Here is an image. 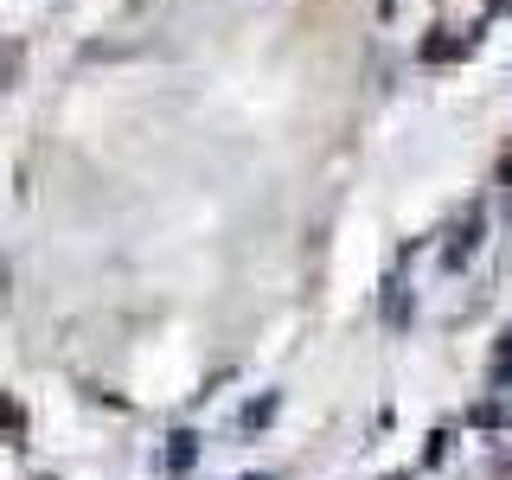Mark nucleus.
I'll list each match as a JSON object with an SVG mask.
<instances>
[{
    "label": "nucleus",
    "mask_w": 512,
    "mask_h": 480,
    "mask_svg": "<svg viewBox=\"0 0 512 480\" xmlns=\"http://www.w3.org/2000/svg\"><path fill=\"white\" fill-rule=\"evenodd\" d=\"M474 244H480V212H474L468 224H461V231H455V237H448V250H442V263H448V269H461V263H468V256H474Z\"/></svg>",
    "instance_id": "f257e3e1"
},
{
    "label": "nucleus",
    "mask_w": 512,
    "mask_h": 480,
    "mask_svg": "<svg viewBox=\"0 0 512 480\" xmlns=\"http://www.w3.org/2000/svg\"><path fill=\"white\" fill-rule=\"evenodd\" d=\"M192 461H199V436H192V429H180V436L167 442V468H173V474H186Z\"/></svg>",
    "instance_id": "f03ea898"
},
{
    "label": "nucleus",
    "mask_w": 512,
    "mask_h": 480,
    "mask_svg": "<svg viewBox=\"0 0 512 480\" xmlns=\"http://www.w3.org/2000/svg\"><path fill=\"white\" fill-rule=\"evenodd\" d=\"M384 320H391V327H404V320H410V295L397 282H391V301H384Z\"/></svg>",
    "instance_id": "7ed1b4c3"
},
{
    "label": "nucleus",
    "mask_w": 512,
    "mask_h": 480,
    "mask_svg": "<svg viewBox=\"0 0 512 480\" xmlns=\"http://www.w3.org/2000/svg\"><path fill=\"white\" fill-rule=\"evenodd\" d=\"M0 429H7V436H20V429H26V410L13 404V397H0Z\"/></svg>",
    "instance_id": "20e7f679"
},
{
    "label": "nucleus",
    "mask_w": 512,
    "mask_h": 480,
    "mask_svg": "<svg viewBox=\"0 0 512 480\" xmlns=\"http://www.w3.org/2000/svg\"><path fill=\"white\" fill-rule=\"evenodd\" d=\"M269 416H276V397H263V404H250V410H244V423L256 429V423H269Z\"/></svg>",
    "instance_id": "39448f33"
}]
</instances>
